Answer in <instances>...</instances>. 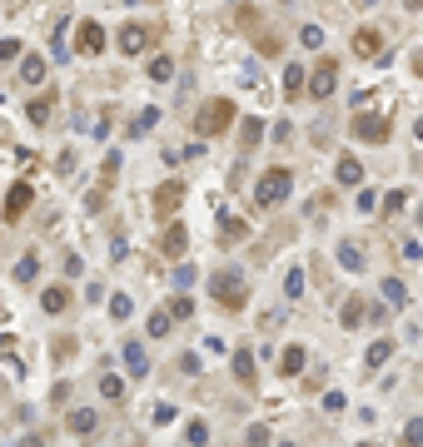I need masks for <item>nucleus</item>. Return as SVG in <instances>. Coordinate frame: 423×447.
Segmentation results:
<instances>
[{
    "label": "nucleus",
    "mask_w": 423,
    "mask_h": 447,
    "mask_svg": "<svg viewBox=\"0 0 423 447\" xmlns=\"http://www.w3.org/2000/svg\"><path fill=\"white\" fill-rule=\"evenodd\" d=\"M389 358H394V343H389V338H379L374 348H368V353H363V363H368V368H384Z\"/></svg>",
    "instance_id": "393cba45"
},
{
    "label": "nucleus",
    "mask_w": 423,
    "mask_h": 447,
    "mask_svg": "<svg viewBox=\"0 0 423 447\" xmlns=\"http://www.w3.org/2000/svg\"><path fill=\"white\" fill-rule=\"evenodd\" d=\"M20 80L25 85H40L45 80V60H40V55H25V60H20Z\"/></svg>",
    "instance_id": "4be33fe9"
},
{
    "label": "nucleus",
    "mask_w": 423,
    "mask_h": 447,
    "mask_svg": "<svg viewBox=\"0 0 423 447\" xmlns=\"http://www.w3.org/2000/svg\"><path fill=\"white\" fill-rule=\"evenodd\" d=\"M65 427H70V432H80V437H90V432L100 427V413H95V408H75V413L65 418Z\"/></svg>",
    "instance_id": "f3484780"
},
{
    "label": "nucleus",
    "mask_w": 423,
    "mask_h": 447,
    "mask_svg": "<svg viewBox=\"0 0 423 447\" xmlns=\"http://www.w3.org/2000/svg\"><path fill=\"white\" fill-rule=\"evenodd\" d=\"M284 294H289V298L304 294V268H289V273H284Z\"/></svg>",
    "instance_id": "f704fd0d"
},
{
    "label": "nucleus",
    "mask_w": 423,
    "mask_h": 447,
    "mask_svg": "<svg viewBox=\"0 0 423 447\" xmlns=\"http://www.w3.org/2000/svg\"><path fill=\"white\" fill-rule=\"evenodd\" d=\"M374 209H379V194L358 184V214H374Z\"/></svg>",
    "instance_id": "4c0bfd02"
},
{
    "label": "nucleus",
    "mask_w": 423,
    "mask_h": 447,
    "mask_svg": "<svg viewBox=\"0 0 423 447\" xmlns=\"http://www.w3.org/2000/svg\"><path fill=\"white\" fill-rule=\"evenodd\" d=\"M175 284H180V289H189V284H194V268H189V263H180V268H175Z\"/></svg>",
    "instance_id": "c03bdc74"
},
{
    "label": "nucleus",
    "mask_w": 423,
    "mask_h": 447,
    "mask_svg": "<svg viewBox=\"0 0 423 447\" xmlns=\"http://www.w3.org/2000/svg\"><path fill=\"white\" fill-rule=\"evenodd\" d=\"M334 174H339L344 189H358V184H363V164H358L354 154H339V170H334Z\"/></svg>",
    "instance_id": "4468645a"
},
{
    "label": "nucleus",
    "mask_w": 423,
    "mask_h": 447,
    "mask_svg": "<svg viewBox=\"0 0 423 447\" xmlns=\"http://www.w3.org/2000/svg\"><path fill=\"white\" fill-rule=\"evenodd\" d=\"M389 120L384 115H358L354 120V139H363V144H389Z\"/></svg>",
    "instance_id": "0eeeda50"
},
{
    "label": "nucleus",
    "mask_w": 423,
    "mask_h": 447,
    "mask_svg": "<svg viewBox=\"0 0 423 447\" xmlns=\"http://www.w3.org/2000/svg\"><path fill=\"white\" fill-rule=\"evenodd\" d=\"M413 135H418V139H423V120H418V125H413Z\"/></svg>",
    "instance_id": "8fccbe9b"
},
{
    "label": "nucleus",
    "mask_w": 423,
    "mask_h": 447,
    "mask_svg": "<svg viewBox=\"0 0 423 447\" xmlns=\"http://www.w3.org/2000/svg\"><path fill=\"white\" fill-rule=\"evenodd\" d=\"M120 164H125L120 154H105V170H100V189H110V184H115V174H120Z\"/></svg>",
    "instance_id": "c756f323"
},
{
    "label": "nucleus",
    "mask_w": 423,
    "mask_h": 447,
    "mask_svg": "<svg viewBox=\"0 0 423 447\" xmlns=\"http://www.w3.org/2000/svg\"><path fill=\"white\" fill-rule=\"evenodd\" d=\"M85 209H90V214H100V209H105V189H95V194L85 199Z\"/></svg>",
    "instance_id": "de8ad7c7"
},
{
    "label": "nucleus",
    "mask_w": 423,
    "mask_h": 447,
    "mask_svg": "<svg viewBox=\"0 0 423 447\" xmlns=\"http://www.w3.org/2000/svg\"><path fill=\"white\" fill-rule=\"evenodd\" d=\"M289 189H294V174L284 170V164H274V170H264V174H259V184H254V204H259V209H274V204L289 199Z\"/></svg>",
    "instance_id": "7ed1b4c3"
},
{
    "label": "nucleus",
    "mask_w": 423,
    "mask_h": 447,
    "mask_svg": "<svg viewBox=\"0 0 423 447\" xmlns=\"http://www.w3.org/2000/svg\"><path fill=\"white\" fill-rule=\"evenodd\" d=\"M0 104H6V95H0Z\"/></svg>",
    "instance_id": "3c124183"
},
{
    "label": "nucleus",
    "mask_w": 423,
    "mask_h": 447,
    "mask_svg": "<svg viewBox=\"0 0 423 447\" xmlns=\"http://www.w3.org/2000/svg\"><path fill=\"white\" fill-rule=\"evenodd\" d=\"M229 20H234V30H244V35H249V45H254L259 55H279V50H284V45H279V35L264 25V15H259L254 6H234V15H229Z\"/></svg>",
    "instance_id": "f257e3e1"
},
{
    "label": "nucleus",
    "mask_w": 423,
    "mask_h": 447,
    "mask_svg": "<svg viewBox=\"0 0 423 447\" xmlns=\"http://www.w3.org/2000/svg\"><path fill=\"white\" fill-rule=\"evenodd\" d=\"M379 45H384V35H379V30H368V25H363V30H354V55H358V60H379V55H384Z\"/></svg>",
    "instance_id": "f8f14e48"
},
{
    "label": "nucleus",
    "mask_w": 423,
    "mask_h": 447,
    "mask_svg": "<svg viewBox=\"0 0 423 447\" xmlns=\"http://www.w3.org/2000/svg\"><path fill=\"white\" fill-rule=\"evenodd\" d=\"M344 403H349L344 393H324V413H344Z\"/></svg>",
    "instance_id": "79ce46f5"
},
{
    "label": "nucleus",
    "mask_w": 423,
    "mask_h": 447,
    "mask_svg": "<svg viewBox=\"0 0 423 447\" xmlns=\"http://www.w3.org/2000/svg\"><path fill=\"white\" fill-rule=\"evenodd\" d=\"M100 393L110 398V403H125V378H115V373H105V378H100Z\"/></svg>",
    "instance_id": "a878e982"
},
{
    "label": "nucleus",
    "mask_w": 423,
    "mask_h": 447,
    "mask_svg": "<svg viewBox=\"0 0 423 447\" xmlns=\"http://www.w3.org/2000/svg\"><path fill=\"white\" fill-rule=\"evenodd\" d=\"M259 139H264V120H259V115H244V120H239V149L249 154Z\"/></svg>",
    "instance_id": "2eb2a0df"
},
{
    "label": "nucleus",
    "mask_w": 423,
    "mask_h": 447,
    "mask_svg": "<svg viewBox=\"0 0 423 447\" xmlns=\"http://www.w3.org/2000/svg\"><path fill=\"white\" fill-rule=\"evenodd\" d=\"M184 249H189V234H184V224H170V229L160 234V254L180 263V259H184Z\"/></svg>",
    "instance_id": "9b49d317"
},
{
    "label": "nucleus",
    "mask_w": 423,
    "mask_h": 447,
    "mask_svg": "<svg viewBox=\"0 0 423 447\" xmlns=\"http://www.w3.org/2000/svg\"><path fill=\"white\" fill-rule=\"evenodd\" d=\"M209 294H215V303L229 308V313H239V308L249 303V284H244L239 268H220L215 278H209Z\"/></svg>",
    "instance_id": "f03ea898"
},
{
    "label": "nucleus",
    "mask_w": 423,
    "mask_h": 447,
    "mask_svg": "<svg viewBox=\"0 0 423 447\" xmlns=\"http://www.w3.org/2000/svg\"><path fill=\"white\" fill-rule=\"evenodd\" d=\"M115 45H120L125 55H145V50H149V25H140V20H135V25H120Z\"/></svg>",
    "instance_id": "6e6552de"
},
{
    "label": "nucleus",
    "mask_w": 423,
    "mask_h": 447,
    "mask_svg": "<svg viewBox=\"0 0 423 447\" xmlns=\"http://www.w3.org/2000/svg\"><path fill=\"white\" fill-rule=\"evenodd\" d=\"M20 45H25V40H15V35H6V40H0V60H15V55H20Z\"/></svg>",
    "instance_id": "ea45409f"
},
{
    "label": "nucleus",
    "mask_w": 423,
    "mask_h": 447,
    "mask_svg": "<svg viewBox=\"0 0 423 447\" xmlns=\"http://www.w3.org/2000/svg\"><path fill=\"white\" fill-rule=\"evenodd\" d=\"M175 328V318H170V308H154L149 313V323H145V333H149V338H165V333Z\"/></svg>",
    "instance_id": "412c9836"
},
{
    "label": "nucleus",
    "mask_w": 423,
    "mask_h": 447,
    "mask_svg": "<svg viewBox=\"0 0 423 447\" xmlns=\"http://www.w3.org/2000/svg\"><path fill=\"white\" fill-rule=\"evenodd\" d=\"M220 234H224V239H244L249 229H244V219H229V214H224V219H220Z\"/></svg>",
    "instance_id": "72a5a7b5"
},
{
    "label": "nucleus",
    "mask_w": 423,
    "mask_h": 447,
    "mask_svg": "<svg viewBox=\"0 0 423 447\" xmlns=\"http://www.w3.org/2000/svg\"><path fill=\"white\" fill-rule=\"evenodd\" d=\"M35 268H40V259H35V254H25V259L15 263V284H30V278H35Z\"/></svg>",
    "instance_id": "473e14b6"
},
{
    "label": "nucleus",
    "mask_w": 423,
    "mask_h": 447,
    "mask_svg": "<svg viewBox=\"0 0 423 447\" xmlns=\"http://www.w3.org/2000/svg\"><path fill=\"white\" fill-rule=\"evenodd\" d=\"M403 204H408V189H394V194H389V199H384V209H394V214H398V209H403Z\"/></svg>",
    "instance_id": "a19ab883"
},
{
    "label": "nucleus",
    "mask_w": 423,
    "mask_h": 447,
    "mask_svg": "<svg viewBox=\"0 0 423 447\" xmlns=\"http://www.w3.org/2000/svg\"><path fill=\"white\" fill-rule=\"evenodd\" d=\"M65 303H70V289H65V284H55V289L40 294V308H45V313H65Z\"/></svg>",
    "instance_id": "aec40b11"
},
{
    "label": "nucleus",
    "mask_w": 423,
    "mask_h": 447,
    "mask_svg": "<svg viewBox=\"0 0 423 447\" xmlns=\"http://www.w3.org/2000/svg\"><path fill=\"white\" fill-rule=\"evenodd\" d=\"M384 298H389L394 308H408V289L398 284V278H384Z\"/></svg>",
    "instance_id": "cd10ccee"
},
{
    "label": "nucleus",
    "mask_w": 423,
    "mask_h": 447,
    "mask_svg": "<svg viewBox=\"0 0 423 447\" xmlns=\"http://www.w3.org/2000/svg\"><path fill=\"white\" fill-rule=\"evenodd\" d=\"M234 378H239L244 387H254L259 368H254V353H249V348H234Z\"/></svg>",
    "instance_id": "6ab92c4d"
},
{
    "label": "nucleus",
    "mask_w": 423,
    "mask_h": 447,
    "mask_svg": "<svg viewBox=\"0 0 423 447\" xmlns=\"http://www.w3.org/2000/svg\"><path fill=\"white\" fill-rule=\"evenodd\" d=\"M244 442H269V427H264V422H254V427L244 432Z\"/></svg>",
    "instance_id": "49530a36"
},
{
    "label": "nucleus",
    "mask_w": 423,
    "mask_h": 447,
    "mask_svg": "<svg viewBox=\"0 0 423 447\" xmlns=\"http://www.w3.org/2000/svg\"><path fill=\"white\" fill-rule=\"evenodd\" d=\"M334 85H339V60H319L314 75H304V95H314V99H329Z\"/></svg>",
    "instance_id": "39448f33"
},
{
    "label": "nucleus",
    "mask_w": 423,
    "mask_h": 447,
    "mask_svg": "<svg viewBox=\"0 0 423 447\" xmlns=\"http://www.w3.org/2000/svg\"><path fill=\"white\" fill-rule=\"evenodd\" d=\"M120 358H125V373H130V378H145V373H149V358H145V343H135V338H130V343L120 348Z\"/></svg>",
    "instance_id": "ddd939ff"
},
{
    "label": "nucleus",
    "mask_w": 423,
    "mask_h": 447,
    "mask_svg": "<svg viewBox=\"0 0 423 447\" xmlns=\"http://www.w3.org/2000/svg\"><path fill=\"white\" fill-rule=\"evenodd\" d=\"M284 95H289V99H304V70H299V65L284 70Z\"/></svg>",
    "instance_id": "bb28decb"
},
{
    "label": "nucleus",
    "mask_w": 423,
    "mask_h": 447,
    "mask_svg": "<svg viewBox=\"0 0 423 447\" xmlns=\"http://www.w3.org/2000/svg\"><path fill=\"white\" fill-rule=\"evenodd\" d=\"M154 125H160V109H140V120L130 125V135H149Z\"/></svg>",
    "instance_id": "7c9ffc66"
},
{
    "label": "nucleus",
    "mask_w": 423,
    "mask_h": 447,
    "mask_svg": "<svg viewBox=\"0 0 423 447\" xmlns=\"http://www.w3.org/2000/svg\"><path fill=\"white\" fill-rule=\"evenodd\" d=\"M403 6H408V11H423V0H403Z\"/></svg>",
    "instance_id": "09e8293b"
},
{
    "label": "nucleus",
    "mask_w": 423,
    "mask_h": 447,
    "mask_svg": "<svg viewBox=\"0 0 423 447\" xmlns=\"http://www.w3.org/2000/svg\"><path fill=\"white\" fill-rule=\"evenodd\" d=\"M304 363H309V353H304L299 343H289V348L279 353V373H284V378H299V373H304Z\"/></svg>",
    "instance_id": "dca6fc26"
},
{
    "label": "nucleus",
    "mask_w": 423,
    "mask_h": 447,
    "mask_svg": "<svg viewBox=\"0 0 423 447\" xmlns=\"http://www.w3.org/2000/svg\"><path fill=\"white\" fill-rule=\"evenodd\" d=\"M184 442H209V422L204 418H189L184 422Z\"/></svg>",
    "instance_id": "2f4dec72"
},
{
    "label": "nucleus",
    "mask_w": 423,
    "mask_h": 447,
    "mask_svg": "<svg viewBox=\"0 0 423 447\" xmlns=\"http://www.w3.org/2000/svg\"><path fill=\"white\" fill-rule=\"evenodd\" d=\"M75 40H80V45H75L80 55H100V50H105V25H100V20H80Z\"/></svg>",
    "instance_id": "9d476101"
},
{
    "label": "nucleus",
    "mask_w": 423,
    "mask_h": 447,
    "mask_svg": "<svg viewBox=\"0 0 423 447\" xmlns=\"http://www.w3.org/2000/svg\"><path fill=\"white\" fill-rule=\"evenodd\" d=\"M30 204H35V189L20 179V184H11V189H6V204H0V209H6V219H20Z\"/></svg>",
    "instance_id": "1a4fd4ad"
},
{
    "label": "nucleus",
    "mask_w": 423,
    "mask_h": 447,
    "mask_svg": "<svg viewBox=\"0 0 423 447\" xmlns=\"http://www.w3.org/2000/svg\"><path fill=\"white\" fill-rule=\"evenodd\" d=\"M339 263H344L349 273H358V268H363V249H358L354 239H349V244H339Z\"/></svg>",
    "instance_id": "b1692460"
},
{
    "label": "nucleus",
    "mask_w": 423,
    "mask_h": 447,
    "mask_svg": "<svg viewBox=\"0 0 423 447\" xmlns=\"http://www.w3.org/2000/svg\"><path fill=\"white\" fill-rule=\"evenodd\" d=\"M130 313H135V303H130L125 294H115V298H110V318H130Z\"/></svg>",
    "instance_id": "e433bc0d"
},
{
    "label": "nucleus",
    "mask_w": 423,
    "mask_h": 447,
    "mask_svg": "<svg viewBox=\"0 0 423 447\" xmlns=\"http://www.w3.org/2000/svg\"><path fill=\"white\" fill-rule=\"evenodd\" d=\"M403 442H423V418H413V422L403 427Z\"/></svg>",
    "instance_id": "37998d69"
},
{
    "label": "nucleus",
    "mask_w": 423,
    "mask_h": 447,
    "mask_svg": "<svg viewBox=\"0 0 423 447\" xmlns=\"http://www.w3.org/2000/svg\"><path fill=\"white\" fill-rule=\"evenodd\" d=\"M299 45H309V50L324 45V30H319V25H304V30H299Z\"/></svg>",
    "instance_id": "58836bf2"
},
{
    "label": "nucleus",
    "mask_w": 423,
    "mask_h": 447,
    "mask_svg": "<svg viewBox=\"0 0 423 447\" xmlns=\"http://www.w3.org/2000/svg\"><path fill=\"white\" fill-rule=\"evenodd\" d=\"M165 422H175V408H170V403L154 408V427H165Z\"/></svg>",
    "instance_id": "a18cd8bd"
},
{
    "label": "nucleus",
    "mask_w": 423,
    "mask_h": 447,
    "mask_svg": "<svg viewBox=\"0 0 423 447\" xmlns=\"http://www.w3.org/2000/svg\"><path fill=\"white\" fill-rule=\"evenodd\" d=\"M50 115H55V95H40V99L25 104V120L30 125H50Z\"/></svg>",
    "instance_id": "a211bd4d"
},
{
    "label": "nucleus",
    "mask_w": 423,
    "mask_h": 447,
    "mask_svg": "<svg viewBox=\"0 0 423 447\" xmlns=\"http://www.w3.org/2000/svg\"><path fill=\"white\" fill-rule=\"evenodd\" d=\"M368 308H363V298L354 294V298H344V328H358V318H363Z\"/></svg>",
    "instance_id": "c85d7f7f"
},
{
    "label": "nucleus",
    "mask_w": 423,
    "mask_h": 447,
    "mask_svg": "<svg viewBox=\"0 0 423 447\" xmlns=\"http://www.w3.org/2000/svg\"><path fill=\"white\" fill-rule=\"evenodd\" d=\"M154 214H160V219H175L180 214V204H184V179H165L160 189H154Z\"/></svg>",
    "instance_id": "423d86ee"
},
{
    "label": "nucleus",
    "mask_w": 423,
    "mask_h": 447,
    "mask_svg": "<svg viewBox=\"0 0 423 447\" xmlns=\"http://www.w3.org/2000/svg\"><path fill=\"white\" fill-rule=\"evenodd\" d=\"M229 125H234V99H204V109L194 115V130H199L204 139L224 135Z\"/></svg>",
    "instance_id": "20e7f679"
},
{
    "label": "nucleus",
    "mask_w": 423,
    "mask_h": 447,
    "mask_svg": "<svg viewBox=\"0 0 423 447\" xmlns=\"http://www.w3.org/2000/svg\"><path fill=\"white\" fill-rule=\"evenodd\" d=\"M170 318H194V298H189V294H180V298L170 303Z\"/></svg>",
    "instance_id": "c9c22d12"
},
{
    "label": "nucleus",
    "mask_w": 423,
    "mask_h": 447,
    "mask_svg": "<svg viewBox=\"0 0 423 447\" xmlns=\"http://www.w3.org/2000/svg\"><path fill=\"white\" fill-rule=\"evenodd\" d=\"M149 80H154V85L175 80V60H170V55H154V60H149Z\"/></svg>",
    "instance_id": "5701e85b"
}]
</instances>
